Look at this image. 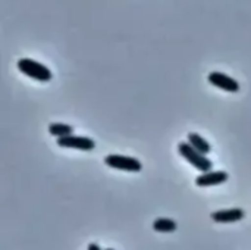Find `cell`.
I'll use <instances>...</instances> for the list:
<instances>
[{
	"instance_id": "6da1fadb",
	"label": "cell",
	"mask_w": 251,
	"mask_h": 250,
	"mask_svg": "<svg viewBox=\"0 0 251 250\" xmlns=\"http://www.w3.org/2000/svg\"><path fill=\"white\" fill-rule=\"evenodd\" d=\"M16 66H18L19 72H22L24 75H26L35 81H40V83H49L53 78L51 71L46 65H43L34 59H29V57H21L18 60Z\"/></svg>"
},
{
	"instance_id": "7a4b0ae2",
	"label": "cell",
	"mask_w": 251,
	"mask_h": 250,
	"mask_svg": "<svg viewBox=\"0 0 251 250\" xmlns=\"http://www.w3.org/2000/svg\"><path fill=\"white\" fill-rule=\"evenodd\" d=\"M178 152H179V155H181L188 164H191L197 171H200V172L212 171V167H213L212 161H210L206 155H203L201 152H199L197 149H194L188 141H181V143L178 144Z\"/></svg>"
},
{
	"instance_id": "3957f363",
	"label": "cell",
	"mask_w": 251,
	"mask_h": 250,
	"mask_svg": "<svg viewBox=\"0 0 251 250\" xmlns=\"http://www.w3.org/2000/svg\"><path fill=\"white\" fill-rule=\"evenodd\" d=\"M104 164L113 169L119 171H128V172H140L143 169V164L132 158V156H124V155H107L104 158Z\"/></svg>"
},
{
	"instance_id": "277c9868",
	"label": "cell",
	"mask_w": 251,
	"mask_h": 250,
	"mask_svg": "<svg viewBox=\"0 0 251 250\" xmlns=\"http://www.w3.org/2000/svg\"><path fill=\"white\" fill-rule=\"evenodd\" d=\"M57 146L65 147V149H76V150H84V152H91L96 149V141L90 137H82V136H66L57 139Z\"/></svg>"
},
{
	"instance_id": "5b68a950",
	"label": "cell",
	"mask_w": 251,
	"mask_h": 250,
	"mask_svg": "<svg viewBox=\"0 0 251 250\" xmlns=\"http://www.w3.org/2000/svg\"><path fill=\"white\" fill-rule=\"evenodd\" d=\"M207 81L215 85L216 88H221L224 91L228 93H238L240 91V83L237 80H234L232 77L219 72V71H213L207 75Z\"/></svg>"
},
{
	"instance_id": "8992f818",
	"label": "cell",
	"mask_w": 251,
	"mask_h": 250,
	"mask_svg": "<svg viewBox=\"0 0 251 250\" xmlns=\"http://www.w3.org/2000/svg\"><path fill=\"white\" fill-rule=\"evenodd\" d=\"M229 178V174L225 171H207L201 172L196 178V186L199 187H212V186H219L226 183Z\"/></svg>"
},
{
	"instance_id": "52a82bcc",
	"label": "cell",
	"mask_w": 251,
	"mask_h": 250,
	"mask_svg": "<svg viewBox=\"0 0 251 250\" xmlns=\"http://www.w3.org/2000/svg\"><path fill=\"white\" fill-rule=\"evenodd\" d=\"M246 217V212L241 208H234V209H222L216 211L212 214V220L218 224H231L241 221Z\"/></svg>"
},
{
	"instance_id": "ba28073f",
	"label": "cell",
	"mask_w": 251,
	"mask_h": 250,
	"mask_svg": "<svg viewBox=\"0 0 251 250\" xmlns=\"http://www.w3.org/2000/svg\"><path fill=\"white\" fill-rule=\"evenodd\" d=\"M188 143H190L194 149H197L199 152H201L203 155H209V153L212 152L210 143H209L206 139H203L200 134H197V133H190V134H188Z\"/></svg>"
},
{
	"instance_id": "9c48e42d",
	"label": "cell",
	"mask_w": 251,
	"mask_h": 250,
	"mask_svg": "<svg viewBox=\"0 0 251 250\" xmlns=\"http://www.w3.org/2000/svg\"><path fill=\"white\" fill-rule=\"evenodd\" d=\"M72 133H74V127H72V125H68V124L53 122V124L49 125V134L53 136V137H56V139L71 136Z\"/></svg>"
},
{
	"instance_id": "30bf717a",
	"label": "cell",
	"mask_w": 251,
	"mask_h": 250,
	"mask_svg": "<svg viewBox=\"0 0 251 250\" xmlns=\"http://www.w3.org/2000/svg\"><path fill=\"white\" fill-rule=\"evenodd\" d=\"M176 228H178V224L171 218H157L153 222V230L157 233H174L176 231Z\"/></svg>"
},
{
	"instance_id": "8fae6325",
	"label": "cell",
	"mask_w": 251,
	"mask_h": 250,
	"mask_svg": "<svg viewBox=\"0 0 251 250\" xmlns=\"http://www.w3.org/2000/svg\"><path fill=\"white\" fill-rule=\"evenodd\" d=\"M88 250H101V249H100V246H99V245H96V243H90V245H88Z\"/></svg>"
},
{
	"instance_id": "7c38bea8",
	"label": "cell",
	"mask_w": 251,
	"mask_h": 250,
	"mask_svg": "<svg viewBox=\"0 0 251 250\" xmlns=\"http://www.w3.org/2000/svg\"><path fill=\"white\" fill-rule=\"evenodd\" d=\"M106 250H113V249H106Z\"/></svg>"
}]
</instances>
